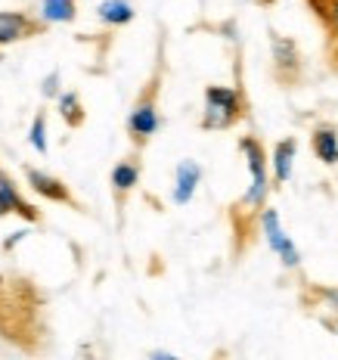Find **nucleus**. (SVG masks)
<instances>
[{
    "label": "nucleus",
    "instance_id": "dca6fc26",
    "mask_svg": "<svg viewBox=\"0 0 338 360\" xmlns=\"http://www.w3.org/2000/svg\"><path fill=\"white\" fill-rule=\"evenodd\" d=\"M273 59L276 65H295L298 63V50L289 37H273Z\"/></svg>",
    "mask_w": 338,
    "mask_h": 360
},
{
    "label": "nucleus",
    "instance_id": "2eb2a0df",
    "mask_svg": "<svg viewBox=\"0 0 338 360\" xmlns=\"http://www.w3.org/2000/svg\"><path fill=\"white\" fill-rule=\"evenodd\" d=\"M28 143H32V149H37V153H47V115L44 112H37V115L32 118V124H28Z\"/></svg>",
    "mask_w": 338,
    "mask_h": 360
},
{
    "label": "nucleus",
    "instance_id": "7ed1b4c3",
    "mask_svg": "<svg viewBox=\"0 0 338 360\" xmlns=\"http://www.w3.org/2000/svg\"><path fill=\"white\" fill-rule=\"evenodd\" d=\"M155 94H159V75L146 84V94L134 103L131 115H127V134L137 146H143L146 140L155 137V131L162 127V115H159V103H155Z\"/></svg>",
    "mask_w": 338,
    "mask_h": 360
},
{
    "label": "nucleus",
    "instance_id": "20e7f679",
    "mask_svg": "<svg viewBox=\"0 0 338 360\" xmlns=\"http://www.w3.org/2000/svg\"><path fill=\"white\" fill-rule=\"evenodd\" d=\"M261 233H264V243L270 245V252H273L285 267L301 264V252H298V245L292 243V236L282 230L276 208H261Z\"/></svg>",
    "mask_w": 338,
    "mask_h": 360
},
{
    "label": "nucleus",
    "instance_id": "6e6552de",
    "mask_svg": "<svg viewBox=\"0 0 338 360\" xmlns=\"http://www.w3.org/2000/svg\"><path fill=\"white\" fill-rule=\"evenodd\" d=\"M202 184V165L193 162V159H183L174 171V190H171V199L174 205H190L193 196H196Z\"/></svg>",
    "mask_w": 338,
    "mask_h": 360
},
{
    "label": "nucleus",
    "instance_id": "f3484780",
    "mask_svg": "<svg viewBox=\"0 0 338 360\" xmlns=\"http://www.w3.org/2000/svg\"><path fill=\"white\" fill-rule=\"evenodd\" d=\"M59 84H63V78H59V72H50L47 78L41 81V94L47 96V100H56V96H59Z\"/></svg>",
    "mask_w": 338,
    "mask_h": 360
},
{
    "label": "nucleus",
    "instance_id": "1a4fd4ad",
    "mask_svg": "<svg viewBox=\"0 0 338 360\" xmlns=\"http://www.w3.org/2000/svg\"><path fill=\"white\" fill-rule=\"evenodd\" d=\"M311 143H313V155H317L323 165H338V127L335 124L313 127Z\"/></svg>",
    "mask_w": 338,
    "mask_h": 360
},
{
    "label": "nucleus",
    "instance_id": "f03ea898",
    "mask_svg": "<svg viewBox=\"0 0 338 360\" xmlns=\"http://www.w3.org/2000/svg\"><path fill=\"white\" fill-rule=\"evenodd\" d=\"M245 162H249V190L242 196L245 208H264V199L270 193V180H267V155L258 137H242L239 140Z\"/></svg>",
    "mask_w": 338,
    "mask_h": 360
},
{
    "label": "nucleus",
    "instance_id": "ddd939ff",
    "mask_svg": "<svg viewBox=\"0 0 338 360\" xmlns=\"http://www.w3.org/2000/svg\"><path fill=\"white\" fill-rule=\"evenodd\" d=\"M41 22L44 25H65L78 16V4L74 0H41Z\"/></svg>",
    "mask_w": 338,
    "mask_h": 360
},
{
    "label": "nucleus",
    "instance_id": "6ab92c4d",
    "mask_svg": "<svg viewBox=\"0 0 338 360\" xmlns=\"http://www.w3.org/2000/svg\"><path fill=\"white\" fill-rule=\"evenodd\" d=\"M329 13H332V28L338 32V0H332V6H329Z\"/></svg>",
    "mask_w": 338,
    "mask_h": 360
},
{
    "label": "nucleus",
    "instance_id": "4468645a",
    "mask_svg": "<svg viewBox=\"0 0 338 360\" xmlns=\"http://www.w3.org/2000/svg\"><path fill=\"white\" fill-rule=\"evenodd\" d=\"M56 109H59V115H63V122L69 127H81V124H84V106H81V96L74 94V90H65V94L59 90Z\"/></svg>",
    "mask_w": 338,
    "mask_h": 360
},
{
    "label": "nucleus",
    "instance_id": "f257e3e1",
    "mask_svg": "<svg viewBox=\"0 0 338 360\" xmlns=\"http://www.w3.org/2000/svg\"><path fill=\"white\" fill-rule=\"evenodd\" d=\"M239 118H242V94L236 87H205V115H202L205 131H227Z\"/></svg>",
    "mask_w": 338,
    "mask_h": 360
},
{
    "label": "nucleus",
    "instance_id": "a211bd4d",
    "mask_svg": "<svg viewBox=\"0 0 338 360\" xmlns=\"http://www.w3.org/2000/svg\"><path fill=\"white\" fill-rule=\"evenodd\" d=\"M25 236H28V230H16V233H13V236L4 243V252H13V245H19Z\"/></svg>",
    "mask_w": 338,
    "mask_h": 360
},
{
    "label": "nucleus",
    "instance_id": "39448f33",
    "mask_svg": "<svg viewBox=\"0 0 338 360\" xmlns=\"http://www.w3.org/2000/svg\"><path fill=\"white\" fill-rule=\"evenodd\" d=\"M44 22L32 19L28 13L19 10H0V47H10V44H19L25 37H32L41 32Z\"/></svg>",
    "mask_w": 338,
    "mask_h": 360
},
{
    "label": "nucleus",
    "instance_id": "423d86ee",
    "mask_svg": "<svg viewBox=\"0 0 338 360\" xmlns=\"http://www.w3.org/2000/svg\"><path fill=\"white\" fill-rule=\"evenodd\" d=\"M6 214H19V217H25L28 224H34L37 217H41V212H37L32 202L22 199L13 177L6 174V171H0V217H6Z\"/></svg>",
    "mask_w": 338,
    "mask_h": 360
},
{
    "label": "nucleus",
    "instance_id": "0eeeda50",
    "mask_svg": "<svg viewBox=\"0 0 338 360\" xmlns=\"http://www.w3.org/2000/svg\"><path fill=\"white\" fill-rule=\"evenodd\" d=\"M25 180H28V186H32L37 196H44V199H50V202H63V205H74L72 190H69V186H65L59 177L47 174V171H41V168H25Z\"/></svg>",
    "mask_w": 338,
    "mask_h": 360
},
{
    "label": "nucleus",
    "instance_id": "f8f14e48",
    "mask_svg": "<svg viewBox=\"0 0 338 360\" xmlns=\"http://www.w3.org/2000/svg\"><path fill=\"white\" fill-rule=\"evenodd\" d=\"M96 16H100L103 25L122 28V25H127V22H134L137 10H134L131 0H103V4L96 6Z\"/></svg>",
    "mask_w": 338,
    "mask_h": 360
},
{
    "label": "nucleus",
    "instance_id": "9b49d317",
    "mask_svg": "<svg viewBox=\"0 0 338 360\" xmlns=\"http://www.w3.org/2000/svg\"><path fill=\"white\" fill-rule=\"evenodd\" d=\"M295 153H298V140L295 137H285L280 143L273 146V180L276 184H285V180L292 177V168H295Z\"/></svg>",
    "mask_w": 338,
    "mask_h": 360
},
{
    "label": "nucleus",
    "instance_id": "9d476101",
    "mask_svg": "<svg viewBox=\"0 0 338 360\" xmlns=\"http://www.w3.org/2000/svg\"><path fill=\"white\" fill-rule=\"evenodd\" d=\"M140 162L137 159H122L112 168V174H109V184H112V190H115V196L118 199H124L127 193L134 190V186L140 184Z\"/></svg>",
    "mask_w": 338,
    "mask_h": 360
}]
</instances>
